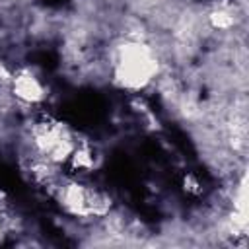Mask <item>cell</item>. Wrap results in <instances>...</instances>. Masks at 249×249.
Masks as SVG:
<instances>
[{"label": "cell", "instance_id": "obj_1", "mask_svg": "<svg viewBox=\"0 0 249 249\" xmlns=\"http://www.w3.org/2000/svg\"><path fill=\"white\" fill-rule=\"evenodd\" d=\"M113 78L117 86L128 91H140L160 74V62L154 47L140 39H124L111 53Z\"/></svg>", "mask_w": 249, "mask_h": 249}, {"label": "cell", "instance_id": "obj_2", "mask_svg": "<svg viewBox=\"0 0 249 249\" xmlns=\"http://www.w3.org/2000/svg\"><path fill=\"white\" fill-rule=\"evenodd\" d=\"M10 91L16 101L21 105H37L45 99L47 89L41 82V78L31 68H18L10 80Z\"/></svg>", "mask_w": 249, "mask_h": 249}]
</instances>
